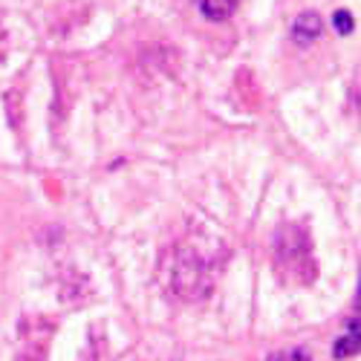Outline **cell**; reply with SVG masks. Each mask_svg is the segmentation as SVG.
Returning <instances> with one entry per match:
<instances>
[{"label":"cell","mask_w":361,"mask_h":361,"mask_svg":"<svg viewBox=\"0 0 361 361\" xmlns=\"http://www.w3.org/2000/svg\"><path fill=\"white\" fill-rule=\"evenodd\" d=\"M159 281L173 298L200 300L212 289V269L200 252L188 246H171L159 260Z\"/></svg>","instance_id":"6da1fadb"},{"label":"cell","mask_w":361,"mask_h":361,"mask_svg":"<svg viewBox=\"0 0 361 361\" xmlns=\"http://www.w3.org/2000/svg\"><path fill=\"white\" fill-rule=\"evenodd\" d=\"M275 257L278 266L289 278H304L310 281L315 272V263L310 255V237L300 226H283L275 237Z\"/></svg>","instance_id":"7a4b0ae2"},{"label":"cell","mask_w":361,"mask_h":361,"mask_svg":"<svg viewBox=\"0 0 361 361\" xmlns=\"http://www.w3.org/2000/svg\"><path fill=\"white\" fill-rule=\"evenodd\" d=\"M321 32H324V20L318 12H304L292 23V35L298 44H312L315 38H321Z\"/></svg>","instance_id":"3957f363"},{"label":"cell","mask_w":361,"mask_h":361,"mask_svg":"<svg viewBox=\"0 0 361 361\" xmlns=\"http://www.w3.org/2000/svg\"><path fill=\"white\" fill-rule=\"evenodd\" d=\"M200 9L208 20H226L234 15L237 0H200Z\"/></svg>","instance_id":"277c9868"},{"label":"cell","mask_w":361,"mask_h":361,"mask_svg":"<svg viewBox=\"0 0 361 361\" xmlns=\"http://www.w3.org/2000/svg\"><path fill=\"white\" fill-rule=\"evenodd\" d=\"M353 353H358V329H355V321L350 324V336H344V338L336 341V355L338 358L353 355Z\"/></svg>","instance_id":"5b68a950"},{"label":"cell","mask_w":361,"mask_h":361,"mask_svg":"<svg viewBox=\"0 0 361 361\" xmlns=\"http://www.w3.org/2000/svg\"><path fill=\"white\" fill-rule=\"evenodd\" d=\"M333 26L338 29L341 35H350V32H353V15H350V12H344V9H341V12H336V15H333Z\"/></svg>","instance_id":"8992f818"},{"label":"cell","mask_w":361,"mask_h":361,"mask_svg":"<svg viewBox=\"0 0 361 361\" xmlns=\"http://www.w3.org/2000/svg\"><path fill=\"white\" fill-rule=\"evenodd\" d=\"M269 361H310L304 350H286V353H275L269 355Z\"/></svg>","instance_id":"52a82bcc"}]
</instances>
